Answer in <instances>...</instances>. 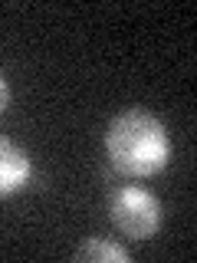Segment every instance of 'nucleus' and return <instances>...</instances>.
Returning a JSON list of instances; mask_svg holds the SVG:
<instances>
[{
	"mask_svg": "<svg viewBox=\"0 0 197 263\" xmlns=\"http://www.w3.org/2000/svg\"><path fill=\"white\" fill-rule=\"evenodd\" d=\"M105 155L119 175L154 178L171 161V135L158 115L145 109H125L105 128Z\"/></svg>",
	"mask_w": 197,
	"mask_h": 263,
	"instance_id": "nucleus-1",
	"label": "nucleus"
},
{
	"mask_svg": "<svg viewBox=\"0 0 197 263\" xmlns=\"http://www.w3.org/2000/svg\"><path fill=\"white\" fill-rule=\"evenodd\" d=\"M109 217H112L115 230H122L131 240H148V237H154L164 224L161 201L151 191L138 187V184L115 187L112 197H109Z\"/></svg>",
	"mask_w": 197,
	"mask_h": 263,
	"instance_id": "nucleus-2",
	"label": "nucleus"
},
{
	"mask_svg": "<svg viewBox=\"0 0 197 263\" xmlns=\"http://www.w3.org/2000/svg\"><path fill=\"white\" fill-rule=\"evenodd\" d=\"M33 161L16 142L0 135V197H13L30 184Z\"/></svg>",
	"mask_w": 197,
	"mask_h": 263,
	"instance_id": "nucleus-3",
	"label": "nucleus"
},
{
	"mask_svg": "<svg viewBox=\"0 0 197 263\" xmlns=\"http://www.w3.org/2000/svg\"><path fill=\"white\" fill-rule=\"evenodd\" d=\"M76 260L82 263H128V250L105 237H89L82 247H76Z\"/></svg>",
	"mask_w": 197,
	"mask_h": 263,
	"instance_id": "nucleus-4",
	"label": "nucleus"
},
{
	"mask_svg": "<svg viewBox=\"0 0 197 263\" xmlns=\"http://www.w3.org/2000/svg\"><path fill=\"white\" fill-rule=\"evenodd\" d=\"M7 105H10V82H7V76L0 72V115L7 112Z\"/></svg>",
	"mask_w": 197,
	"mask_h": 263,
	"instance_id": "nucleus-5",
	"label": "nucleus"
}]
</instances>
